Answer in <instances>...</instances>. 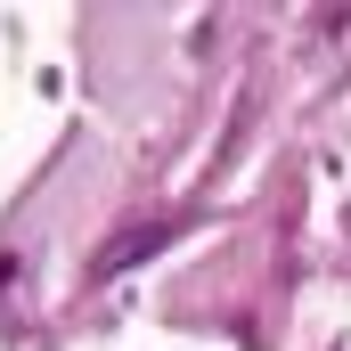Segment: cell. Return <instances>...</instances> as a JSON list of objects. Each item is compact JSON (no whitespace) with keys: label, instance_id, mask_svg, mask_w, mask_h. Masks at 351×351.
I'll return each instance as SVG.
<instances>
[{"label":"cell","instance_id":"1","mask_svg":"<svg viewBox=\"0 0 351 351\" xmlns=\"http://www.w3.org/2000/svg\"><path fill=\"white\" fill-rule=\"evenodd\" d=\"M156 245H164V229H123V237H114V245H106V254H98V278H114V269H131V262H147V254H156Z\"/></svg>","mask_w":351,"mask_h":351}]
</instances>
